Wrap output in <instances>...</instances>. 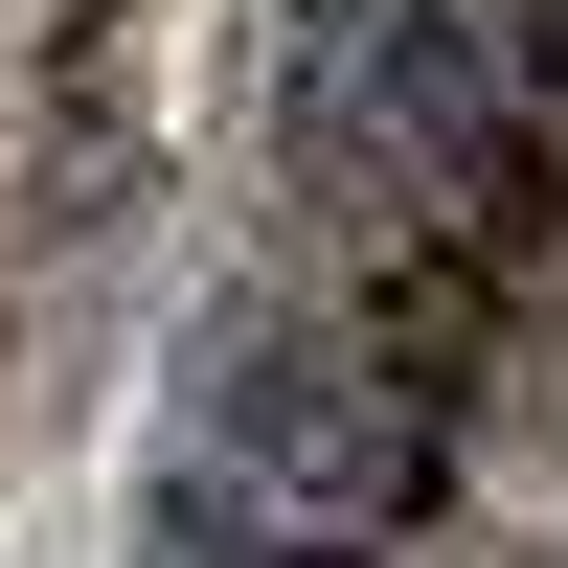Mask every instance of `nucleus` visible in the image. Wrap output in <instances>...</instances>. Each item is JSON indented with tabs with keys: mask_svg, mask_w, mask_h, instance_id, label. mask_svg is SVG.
Masks as SVG:
<instances>
[{
	"mask_svg": "<svg viewBox=\"0 0 568 568\" xmlns=\"http://www.w3.org/2000/svg\"><path fill=\"white\" fill-rule=\"evenodd\" d=\"M546 296H500L478 227L387 273V296L296 318V409L251 455L227 568H568V160H524Z\"/></svg>",
	"mask_w": 568,
	"mask_h": 568,
	"instance_id": "1",
	"label": "nucleus"
}]
</instances>
